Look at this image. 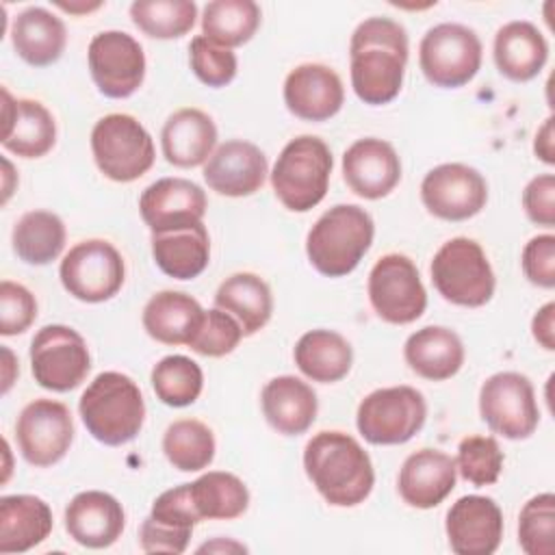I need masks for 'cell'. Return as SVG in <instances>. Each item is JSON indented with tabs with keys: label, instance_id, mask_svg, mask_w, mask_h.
I'll list each match as a JSON object with an SVG mask.
<instances>
[{
	"label": "cell",
	"instance_id": "obj_41",
	"mask_svg": "<svg viewBox=\"0 0 555 555\" xmlns=\"http://www.w3.org/2000/svg\"><path fill=\"white\" fill-rule=\"evenodd\" d=\"M152 388L156 397L171 408H184L197 401L204 388L199 364L186 356H165L152 369Z\"/></svg>",
	"mask_w": 555,
	"mask_h": 555
},
{
	"label": "cell",
	"instance_id": "obj_3",
	"mask_svg": "<svg viewBox=\"0 0 555 555\" xmlns=\"http://www.w3.org/2000/svg\"><path fill=\"white\" fill-rule=\"evenodd\" d=\"M78 412L98 442L121 447L139 436L145 421V401L132 377L104 371L82 392Z\"/></svg>",
	"mask_w": 555,
	"mask_h": 555
},
{
	"label": "cell",
	"instance_id": "obj_20",
	"mask_svg": "<svg viewBox=\"0 0 555 555\" xmlns=\"http://www.w3.org/2000/svg\"><path fill=\"white\" fill-rule=\"evenodd\" d=\"M269 173L264 152L243 139H230L215 147L204 163V180L210 191L225 197H247L262 189Z\"/></svg>",
	"mask_w": 555,
	"mask_h": 555
},
{
	"label": "cell",
	"instance_id": "obj_1",
	"mask_svg": "<svg viewBox=\"0 0 555 555\" xmlns=\"http://www.w3.org/2000/svg\"><path fill=\"white\" fill-rule=\"evenodd\" d=\"M408 33L390 17H369L349 41L353 93L371 106L392 102L403 85L408 65Z\"/></svg>",
	"mask_w": 555,
	"mask_h": 555
},
{
	"label": "cell",
	"instance_id": "obj_6",
	"mask_svg": "<svg viewBox=\"0 0 555 555\" xmlns=\"http://www.w3.org/2000/svg\"><path fill=\"white\" fill-rule=\"evenodd\" d=\"M431 282L442 299L462 306H486L494 295V271L481 245L466 236L449 238L431 260Z\"/></svg>",
	"mask_w": 555,
	"mask_h": 555
},
{
	"label": "cell",
	"instance_id": "obj_51",
	"mask_svg": "<svg viewBox=\"0 0 555 555\" xmlns=\"http://www.w3.org/2000/svg\"><path fill=\"white\" fill-rule=\"evenodd\" d=\"M2 362H4V371H2V392L7 395L11 384L15 382V375L20 373L17 364H15V356L9 347H2Z\"/></svg>",
	"mask_w": 555,
	"mask_h": 555
},
{
	"label": "cell",
	"instance_id": "obj_2",
	"mask_svg": "<svg viewBox=\"0 0 555 555\" xmlns=\"http://www.w3.org/2000/svg\"><path fill=\"white\" fill-rule=\"evenodd\" d=\"M304 468L317 492L334 507L360 505L375 486L369 453L345 431L314 434L304 449Z\"/></svg>",
	"mask_w": 555,
	"mask_h": 555
},
{
	"label": "cell",
	"instance_id": "obj_11",
	"mask_svg": "<svg viewBox=\"0 0 555 555\" xmlns=\"http://www.w3.org/2000/svg\"><path fill=\"white\" fill-rule=\"evenodd\" d=\"M63 288L78 301L100 304L119 293L126 278L121 254L102 238L76 243L61 260Z\"/></svg>",
	"mask_w": 555,
	"mask_h": 555
},
{
	"label": "cell",
	"instance_id": "obj_52",
	"mask_svg": "<svg viewBox=\"0 0 555 555\" xmlns=\"http://www.w3.org/2000/svg\"><path fill=\"white\" fill-rule=\"evenodd\" d=\"M206 551H208V553H215V551H219V553H221V551H225V553H228V551H243V553H245L247 548H245L243 544H238V542H232V540H225V542H223V540H215V542H206V544H202V546L197 548V553H206Z\"/></svg>",
	"mask_w": 555,
	"mask_h": 555
},
{
	"label": "cell",
	"instance_id": "obj_12",
	"mask_svg": "<svg viewBox=\"0 0 555 555\" xmlns=\"http://www.w3.org/2000/svg\"><path fill=\"white\" fill-rule=\"evenodd\" d=\"M30 371L41 388L69 392L78 388L91 371L89 347L85 338L67 325H43L30 343Z\"/></svg>",
	"mask_w": 555,
	"mask_h": 555
},
{
	"label": "cell",
	"instance_id": "obj_35",
	"mask_svg": "<svg viewBox=\"0 0 555 555\" xmlns=\"http://www.w3.org/2000/svg\"><path fill=\"white\" fill-rule=\"evenodd\" d=\"M293 358L308 379L334 384L351 371L353 349L349 340L334 330H310L297 340Z\"/></svg>",
	"mask_w": 555,
	"mask_h": 555
},
{
	"label": "cell",
	"instance_id": "obj_43",
	"mask_svg": "<svg viewBox=\"0 0 555 555\" xmlns=\"http://www.w3.org/2000/svg\"><path fill=\"white\" fill-rule=\"evenodd\" d=\"M503 451L492 436H466L457 444L455 468L468 483L492 486L503 470Z\"/></svg>",
	"mask_w": 555,
	"mask_h": 555
},
{
	"label": "cell",
	"instance_id": "obj_15",
	"mask_svg": "<svg viewBox=\"0 0 555 555\" xmlns=\"http://www.w3.org/2000/svg\"><path fill=\"white\" fill-rule=\"evenodd\" d=\"M15 438L22 457L39 468L65 457L74 442V421L65 403L35 399L17 416Z\"/></svg>",
	"mask_w": 555,
	"mask_h": 555
},
{
	"label": "cell",
	"instance_id": "obj_45",
	"mask_svg": "<svg viewBox=\"0 0 555 555\" xmlns=\"http://www.w3.org/2000/svg\"><path fill=\"white\" fill-rule=\"evenodd\" d=\"M243 336L245 334L232 314L219 308H212V310H204L202 323L195 336L191 338L189 347L199 356L221 358L232 353L238 347Z\"/></svg>",
	"mask_w": 555,
	"mask_h": 555
},
{
	"label": "cell",
	"instance_id": "obj_32",
	"mask_svg": "<svg viewBox=\"0 0 555 555\" xmlns=\"http://www.w3.org/2000/svg\"><path fill=\"white\" fill-rule=\"evenodd\" d=\"M152 256L156 267L173 280H193L210 262V236L206 225L193 223L189 228L154 232Z\"/></svg>",
	"mask_w": 555,
	"mask_h": 555
},
{
	"label": "cell",
	"instance_id": "obj_34",
	"mask_svg": "<svg viewBox=\"0 0 555 555\" xmlns=\"http://www.w3.org/2000/svg\"><path fill=\"white\" fill-rule=\"evenodd\" d=\"M215 308L232 314L243 334L251 336L260 332L273 314V297L269 284L249 271L232 273L215 293Z\"/></svg>",
	"mask_w": 555,
	"mask_h": 555
},
{
	"label": "cell",
	"instance_id": "obj_21",
	"mask_svg": "<svg viewBox=\"0 0 555 555\" xmlns=\"http://www.w3.org/2000/svg\"><path fill=\"white\" fill-rule=\"evenodd\" d=\"M343 178L358 197L382 199L401 180L399 154L384 139H358L343 154Z\"/></svg>",
	"mask_w": 555,
	"mask_h": 555
},
{
	"label": "cell",
	"instance_id": "obj_28",
	"mask_svg": "<svg viewBox=\"0 0 555 555\" xmlns=\"http://www.w3.org/2000/svg\"><path fill=\"white\" fill-rule=\"evenodd\" d=\"M492 54L496 69L505 78L527 82L542 72L548 59V43L535 24L514 20L496 30Z\"/></svg>",
	"mask_w": 555,
	"mask_h": 555
},
{
	"label": "cell",
	"instance_id": "obj_29",
	"mask_svg": "<svg viewBox=\"0 0 555 555\" xmlns=\"http://www.w3.org/2000/svg\"><path fill=\"white\" fill-rule=\"evenodd\" d=\"M408 366L423 379L444 382L464 364L462 338L442 325H427L408 336L403 345Z\"/></svg>",
	"mask_w": 555,
	"mask_h": 555
},
{
	"label": "cell",
	"instance_id": "obj_23",
	"mask_svg": "<svg viewBox=\"0 0 555 555\" xmlns=\"http://www.w3.org/2000/svg\"><path fill=\"white\" fill-rule=\"evenodd\" d=\"M124 527V507L108 492H78L65 507V531L80 546L106 548L119 540Z\"/></svg>",
	"mask_w": 555,
	"mask_h": 555
},
{
	"label": "cell",
	"instance_id": "obj_16",
	"mask_svg": "<svg viewBox=\"0 0 555 555\" xmlns=\"http://www.w3.org/2000/svg\"><path fill=\"white\" fill-rule=\"evenodd\" d=\"M421 199L427 212L438 219L466 221L486 208L488 182L475 167L442 163L425 173Z\"/></svg>",
	"mask_w": 555,
	"mask_h": 555
},
{
	"label": "cell",
	"instance_id": "obj_40",
	"mask_svg": "<svg viewBox=\"0 0 555 555\" xmlns=\"http://www.w3.org/2000/svg\"><path fill=\"white\" fill-rule=\"evenodd\" d=\"M132 24L152 39H178L197 20V4L191 0H137L130 4Z\"/></svg>",
	"mask_w": 555,
	"mask_h": 555
},
{
	"label": "cell",
	"instance_id": "obj_27",
	"mask_svg": "<svg viewBox=\"0 0 555 555\" xmlns=\"http://www.w3.org/2000/svg\"><path fill=\"white\" fill-rule=\"evenodd\" d=\"M260 405L267 423L284 436H299L308 431L319 410L312 386L295 375L269 379L260 392Z\"/></svg>",
	"mask_w": 555,
	"mask_h": 555
},
{
	"label": "cell",
	"instance_id": "obj_9",
	"mask_svg": "<svg viewBox=\"0 0 555 555\" xmlns=\"http://www.w3.org/2000/svg\"><path fill=\"white\" fill-rule=\"evenodd\" d=\"M427 418L425 397L412 386H388L369 392L356 412V425L371 444H403Z\"/></svg>",
	"mask_w": 555,
	"mask_h": 555
},
{
	"label": "cell",
	"instance_id": "obj_47",
	"mask_svg": "<svg viewBox=\"0 0 555 555\" xmlns=\"http://www.w3.org/2000/svg\"><path fill=\"white\" fill-rule=\"evenodd\" d=\"M525 278L540 286L553 288L555 286V236L553 234H538L533 236L520 256Z\"/></svg>",
	"mask_w": 555,
	"mask_h": 555
},
{
	"label": "cell",
	"instance_id": "obj_4",
	"mask_svg": "<svg viewBox=\"0 0 555 555\" xmlns=\"http://www.w3.org/2000/svg\"><path fill=\"white\" fill-rule=\"evenodd\" d=\"M375 236L371 215L356 204H336L325 210L306 236V254L310 264L327 278L351 273Z\"/></svg>",
	"mask_w": 555,
	"mask_h": 555
},
{
	"label": "cell",
	"instance_id": "obj_53",
	"mask_svg": "<svg viewBox=\"0 0 555 555\" xmlns=\"http://www.w3.org/2000/svg\"><path fill=\"white\" fill-rule=\"evenodd\" d=\"M56 7H59V9H63V11H67V13L82 15V13H89V11L100 9V7H102V2H91V4H85V2H80V4H74V2H56Z\"/></svg>",
	"mask_w": 555,
	"mask_h": 555
},
{
	"label": "cell",
	"instance_id": "obj_24",
	"mask_svg": "<svg viewBox=\"0 0 555 555\" xmlns=\"http://www.w3.org/2000/svg\"><path fill=\"white\" fill-rule=\"evenodd\" d=\"M2 145L22 158L46 156L56 143L52 113L37 100H13L2 89Z\"/></svg>",
	"mask_w": 555,
	"mask_h": 555
},
{
	"label": "cell",
	"instance_id": "obj_18",
	"mask_svg": "<svg viewBox=\"0 0 555 555\" xmlns=\"http://www.w3.org/2000/svg\"><path fill=\"white\" fill-rule=\"evenodd\" d=\"M208 199L199 184L186 178H160L139 197V212L154 232H169L199 223L206 215Z\"/></svg>",
	"mask_w": 555,
	"mask_h": 555
},
{
	"label": "cell",
	"instance_id": "obj_30",
	"mask_svg": "<svg viewBox=\"0 0 555 555\" xmlns=\"http://www.w3.org/2000/svg\"><path fill=\"white\" fill-rule=\"evenodd\" d=\"M52 531V509L35 494L0 499V553H24L39 546Z\"/></svg>",
	"mask_w": 555,
	"mask_h": 555
},
{
	"label": "cell",
	"instance_id": "obj_25",
	"mask_svg": "<svg viewBox=\"0 0 555 555\" xmlns=\"http://www.w3.org/2000/svg\"><path fill=\"white\" fill-rule=\"evenodd\" d=\"M455 460L438 449H421L405 457L399 470L397 490L401 499L416 509L440 505L455 488Z\"/></svg>",
	"mask_w": 555,
	"mask_h": 555
},
{
	"label": "cell",
	"instance_id": "obj_42",
	"mask_svg": "<svg viewBox=\"0 0 555 555\" xmlns=\"http://www.w3.org/2000/svg\"><path fill=\"white\" fill-rule=\"evenodd\" d=\"M518 544L527 555L555 553V494L531 496L518 516Z\"/></svg>",
	"mask_w": 555,
	"mask_h": 555
},
{
	"label": "cell",
	"instance_id": "obj_19",
	"mask_svg": "<svg viewBox=\"0 0 555 555\" xmlns=\"http://www.w3.org/2000/svg\"><path fill=\"white\" fill-rule=\"evenodd\" d=\"M444 531L457 555H492L503 540V512L490 496H460L447 512Z\"/></svg>",
	"mask_w": 555,
	"mask_h": 555
},
{
	"label": "cell",
	"instance_id": "obj_55",
	"mask_svg": "<svg viewBox=\"0 0 555 555\" xmlns=\"http://www.w3.org/2000/svg\"><path fill=\"white\" fill-rule=\"evenodd\" d=\"M4 451H7V457H9V442L4 440ZM9 479V462H7V468H4V477H2V481H7Z\"/></svg>",
	"mask_w": 555,
	"mask_h": 555
},
{
	"label": "cell",
	"instance_id": "obj_36",
	"mask_svg": "<svg viewBox=\"0 0 555 555\" xmlns=\"http://www.w3.org/2000/svg\"><path fill=\"white\" fill-rule=\"evenodd\" d=\"M191 501L202 520H232L247 512L249 490L232 473L208 470L189 483Z\"/></svg>",
	"mask_w": 555,
	"mask_h": 555
},
{
	"label": "cell",
	"instance_id": "obj_7",
	"mask_svg": "<svg viewBox=\"0 0 555 555\" xmlns=\"http://www.w3.org/2000/svg\"><path fill=\"white\" fill-rule=\"evenodd\" d=\"M91 152L98 169L113 182H134L154 165L156 150L145 126L126 113H111L91 130Z\"/></svg>",
	"mask_w": 555,
	"mask_h": 555
},
{
	"label": "cell",
	"instance_id": "obj_38",
	"mask_svg": "<svg viewBox=\"0 0 555 555\" xmlns=\"http://www.w3.org/2000/svg\"><path fill=\"white\" fill-rule=\"evenodd\" d=\"M260 20V7L254 0H212L202 11V35L232 50L256 35Z\"/></svg>",
	"mask_w": 555,
	"mask_h": 555
},
{
	"label": "cell",
	"instance_id": "obj_14",
	"mask_svg": "<svg viewBox=\"0 0 555 555\" xmlns=\"http://www.w3.org/2000/svg\"><path fill=\"white\" fill-rule=\"evenodd\" d=\"M87 63L98 91L113 100L130 98L145 78L143 48L124 30L98 33L89 43Z\"/></svg>",
	"mask_w": 555,
	"mask_h": 555
},
{
	"label": "cell",
	"instance_id": "obj_26",
	"mask_svg": "<svg viewBox=\"0 0 555 555\" xmlns=\"http://www.w3.org/2000/svg\"><path fill=\"white\" fill-rule=\"evenodd\" d=\"M217 145V126L210 115L186 106L171 113L160 130L163 156L173 167L204 165Z\"/></svg>",
	"mask_w": 555,
	"mask_h": 555
},
{
	"label": "cell",
	"instance_id": "obj_54",
	"mask_svg": "<svg viewBox=\"0 0 555 555\" xmlns=\"http://www.w3.org/2000/svg\"><path fill=\"white\" fill-rule=\"evenodd\" d=\"M2 167H4V195H2V204H7V199L11 197V193H13V186H11V178H13V167H11V163L7 160V158H2Z\"/></svg>",
	"mask_w": 555,
	"mask_h": 555
},
{
	"label": "cell",
	"instance_id": "obj_48",
	"mask_svg": "<svg viewBox=\"0 0 555 555\" xmlns=\"http://www.w3.org/2000/svg\"><path fill=\"white\" fill-rule=\"evenodd\" d=\"M522 208L527 217L544 228L555 225V176L542 173L527 182L522 191Z\"/></svg>",
	"mask_w": 555,
	"mask_h": 555
},
{
	"label": "cell",
	"instance_id": "obj_8",
	"mask_svg": "<svg viewBox=\"0 0 555 555\" xmlns=\"http://www.w3.org/2000/svg\"><path fill=\"white\" fill-rule=\"evenodd\" d=\"M483 46L464 24L442 22L431 26L418 43V65L427 82L440 89L468 85L481 67Z\"/></svg>",
	"mask_w": 555,
	"mask_h": 555
},
{
	"label": "cell",
	"instance_id": "obj_49",
	"mask_svg": "<svg viewBox=\"0 0 555 555\" xmlns=\"http://www.w3.org/2000/svg\"><path fill=\"white\" fill-rule=\"evenodd\" d=\"M531 334L540 347L546 351L555 349V304L548 301L544 304L531 321Z\"/></svg>",
	"mask_w": 555,
	"mask_h": 555
},
{
	"label": "cell",
	"instance_id": "obj_5",
	"mask_svg": "<svg viewBox=\"0 0 555 555\" xmlns=\"http://www.w3.org/2000/svg\"><path fill=\"white\" fill-rule=\"evenodd\" d=\"M332 167V150L323 139L312 134L291 139L271 169L275 197L293 212H308L325 197Z\"/></svg>",
	"mask_w": 555,
	"mask_h": 555
},
{
	"label": "cell",
	"instance_id": "obj_46",
	"mask_svg": "<svg viewBox=\"0 0 555 555\" xmlns=\"http://www.w3.org/2000/svg\"><path fill=\"white\" fill-rule=\"evenodd\" d=\"M37 319L35 295L11 280L0 282V334H24Z\"/></svg>",
	"mask_w": 555,
	"mask_h": 555
},
{
	"label": "cell",
	"instance_id": "obj_10",
	"mask_svg": "<svg viewBox=\"0 0 555 555\" xmlns=\"http://www.w3.org/2000/svg\"><path fill=\"white\" fill-rule=\"evenodd\" d=\"M479 414L494 434L507 440L529 438L540 423L533 384L516 371L490 375L479 388Z\"/></svg>",
	"mask_w": 555,
	"mask_h": 555
},
{
	"label": "cell",
	"instance_id": "obj_13",
	"mask_svg": "<svg viewBox=\"0 0 555 555\" xmlns=\"http://www.w3.org/2000/svg\"><path fill=\"white\" fill-rule=\"evenodd\" d=\"M369 301L375 314L392 325H408L427 308V291L416 264L403 254L382 256L369 273Z\"/></svg>",
	"mask_w": 555,
	"mask_h": 555
},
{
	"label": "cell",
	"instance_id": "obj_22",
	"mask_svg": "<svg viewBox=\"0 0 555 555\" xmlns=\"http://www.w3.org/2000/svg\"><path fill=\"white\" fill-rule=\"evenodd\" d=\"M345 102L340 76L321 63H301L284 80V104L304 121H325Z\"/></svg>",
	"mask_w": 555,
	"mask_h": 555
},
{
	"label": "cell",
	"instance_id": "obj_44",
	"mask_svg": "<svg viewBox=\"0 0 555 555\" xmlns=\"http://www.w3.org/2000/svg\"><path fill=\"white\" fill-rule=\"evenodd\" d=\"M189 63H191V69L197 76V80L212 89L230 85L238 69L236 54L230 48L212 43L204 35H197L191 39Z\"/></svg>",
	"mask_w": 555,
	"mask_h": 555
},
{
	"label": "cell",
	"instance_id": "obj_33",
	"mask_svg": "<svg viewBox=\"0 0 555 555\" xmlns=\"http://www.w3.org/2000/svg\"><path fill=\"white\" fill-rule=\"evenodd\" d=\"M204 317L197 299L180 291H160L143 308V330L163 345H189Z\"/></svg>",
	"mask_w": 555,
	"mask_h": 555
},
{
	"label": "cell",
	"instance_id": "obj_31",
	"mask_svg": "<svg viewBox=\"0 0 555 555\" xmlns=\"http://www.w3.org/2000/svg\"><path fill=\"white\" fill-rule=\"evenodd\" d=\"M11 43L22 61L33 67H46L61 59L67 30L61 17L43 7H28L11 24Z\"/></svg>",
	"mask_w": 555,
	"mask_h": 555
},
{
	"label": "cell",
	"instance_id": "obj_37",
	"mask_svg": "<svg viewBox=\"0 0 555 555\" xmlns=\"http://www.w3.org/2000/svg\"><path fill=\"white\" fill-rule=\"evenodd\" d=\"M65 236V223L59 215L50 210H30L15 223L11 243L20 260L41 267L61 256Z\"/></svg>",
	"mask_w": 555,
	"mask_h": 555
},
{
	"label": "cell",
	"instance_id": "obj_39",
	"mask_svg": "<svg viewBox=\"0 0 555 555\" xmlns=\"http://www.w3.org/2000/svg\"><path fill=\"white\" fill-rule=\"evenodd\" d=\"M163 453L169 464L182 473L208 468L215 460L212 429L197 418L173 421L163 436Z\"/></svg>",
	"mask_w": 555,
	"mask_h": 555
},
{
	"label": "cell",
	"instance_id": "obj_50",
	"mask_svg": "<svg viewBox=\"0 0 555 555\" xmlns=\"http://www.w3.org/2000/svg\"><path fill=\"white\" fill-rule=\"evenodd\" d=\"M553 126H555V119L546 117V121L538 128L533 139V152L546 165L555 163V128Z\"/></svg>",
	"mask_w": 555,
	"mask_h": 555
},
{
	"label": "cell",
	"instance_id": "obj_17",
	"mask_svg": "<svg viewBox=\"0 0 555 555\" xmlns=\"http://www.w3.org/2000/svg\"><path fill=\"white\" fill-rule=\"evenodd\" d=\"M202 522L197 516L189 483L160 492L147 518L139 527V546L143 553H171L180 555L186 551L193 535V527Z\"/></svg>",
	"mask_w": 555,
	"mask_h": 555
}]
</instances>
